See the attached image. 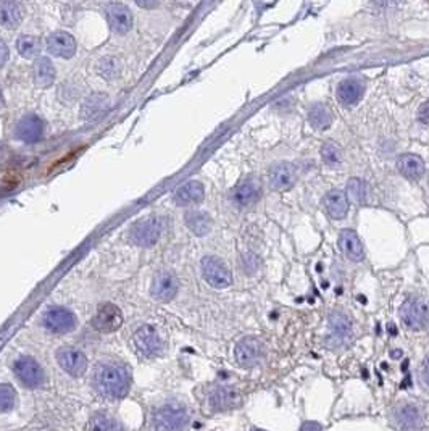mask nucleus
<instances>
[{"instance_id":"nucleus-20","label":"nucleus","mask_w":429,"mask_h":431,"mask_svg":"<svg viewBox=\"0 0 429 431\" xmlns=\"http://www.w3.org/2000/svg\"><path fill=\"white\" fill-rule=\"evenodd\" d=\"M268 181L273 191H286L294 185L295 172L294 167L287 162H280L273 165L268 172Z\"/></svg>"},{"instance_id":"nucleus-16","label":"nucleus","mask_w":429,"mask_h":431,"mask_svg":"<svg viewBox=\"0 0 429 431\" xmlns=\"http://www.w3.org/2000/svg\"><path fill=\"white\" fill-rule=\"evenodd\" d=\"M44 135V121L38 115H26L15 126V136L23 142H38Z\"/></svg>"},{"instance_id":"nucleus-9","label":"nucleus","mask_w":429,"mask_h":431,"mask_svg":"<svg viewBox=\"0 0 429 431\" xmlns=\"http://www.w3.org/2000/svg\"><path fill=\"white\" fill-rule=\"evenodd\" d=\"M16 378L26 388H38L44 383V370L38 362L31 357H21L13 365Z\"/></svg>"},{"instance_id":"nucleus-36","label":"nucleus","mask_w":429,"mask_h":431,"mask_svg":"<svg viewBox=\"0 0 429 431\" xmlns=\"http://www.w3.org/2000/svg\"><path fill=\"white\" fill-rule=\"evenodd\" d=\"M99 73L103 78H107V80H113V78L120 75V68L112 58H103V60L99 62Z\"/></svg>"},{"instance_id":"nucleus-1","label":"nucleus","mask_w":429,"mask_h":431,"mask_svg":"<svg viewBox=\"0 0 429 431\" xmlns=\"http://www.w3.org/2000/svg\"><path fill=\"white\" fill-rule=\"evenodd\" d=\"M94 386L102 396L125 397L131 386V375L126 366L118 364H102L94 373Z\"/></svg>"},{"instance_id":"nucleus-37","label":"nucleus","mask_w":429,"mask_h":431,"mask_svg":"<svg viewBox=\"0 0 429 431\" xmlns=\"http://www.w3.org/2000/svg\"><path fill=\"white\" fill-rule=\"evenodd\" d=\"M244 264V270L247 275H254L258 270V257L254 254H245V257L243 259Z\"/></svg>"},{"instance_id":"nucleus-14","label":"nucleus","mask_w":429,"mask_h":431,"mask_svg":"<svg viewBox=\"0 0 429 431\" xmlns=\"http://www.w3.org/2000/svg\"><path fill=\"white\" fill-rule=\"evenodd\" d=\"M57 362L66 373L73 375V377H81L88 369L86 356L75 347H60L57 351Z\"/></svg>"},{"instance_id":"nucleus-40","label":"nucleus","mask_w":429,"mask_h":431,"mask_svg":"<svg viewBox=\"0 0 429 431\" xmlns=\"http://www.w3.org/2000/svg\"><path fill=\"white\" fill-rule=\"evenodd\" d=\"M423 382L429 388V357L426 359V362H424V366H423Z\"/></svg>"},{"instance_id":"nucleus-12","label":"nucleus","mask_w":429,"mask_h":431,"mask_svg":"<svg viewBox=\"0 0 429 431\" xmlns=\"http://www.w3.org/2000/svg\"><path fill=\"white\" fill-rule=\"evenodd\" d=\"M177 288H180V283H177L175 273L162 270V272H158L152 279L150 294H152L155 301L168 302L176 296Z\"/></svg>"},{"instance_id":"nucleus-24","label":"nucleus","mask_w":429,"mask_h":431,"mask_svg":"<svg viewBox=\"0 0 429 431\" xmlns=\"http://www.w3.org/2000/svg\"><path fill=\"white\" fill-rule=\"evenodd\" d=\"M237 404H239V396H237V393L232 388H214L208 394V406L217 412L230 410Z\"/></svg>"},{"instance_id":"nucleus-42","label":"nucleus","mask_w":429,"mask_h":431,"mask_svg":"<svg viewBox=\"0 0 429 431\" xmlns=\"http://www.w3.org/2000/svg\"><path fill=\"white\" fill-rule=\"evenodd\" d=\"M3 105V95H2V89H0V107Z\"/></svg>"},{"instance_id":"nucleus-17","label":"nucleus","mask_w":429,"mask_h":431,"mask_svg":"<svg viewBox=\"0 0 429 431\" xmlns=\"http://www.w3.org/2000/svg\"><path fill=\"white\" fill-rule=\"evenodd\" d=\"M108 25L115 33L126 34L132 27V13L125 3H110L105 8Z\"/></svg>"},{"instance_id":"nucleus-19","label":"nucleus","mask_w":429,"mask_h":431,"mask_svg":"<svg viewBox=\"0 0 429 431\" xmlns=\"http://www.w3.org/2000/svg\"><path fill=\"white\" fill-rule=\"evenodd\" d=\"M49 52L60 58H71L76 54V40L66 31H56L47 38Z\"/></svg>"},{"instance_id":"nucleus-21","label":"nucleus","mask_w":429,"mask_h":431,"mask_svg":"<svg viewBox=\"0 0 429 431\" xmlns=\"http://www.w3.org/2000/svg\"><path fill=\"white\" fill-rule=\"evenodd\" d=\"M339 246L350 262H362L365 259L363 244L354 229H342L339 235Z\"/></svg>"},{"instance_id":"nucleus-22","label":"nucleus","mask_w":429,"mask_h":431,"mask_svg":"<svg viewBox=\"0 0 429 431\" xmlns=\"http://www.w3.org/2000/svg\"><path fill=\"white\" fill-rule=\"evenodd\" d=\"M323 207L332 220H342L349 212V197L345 192L332 189L323 197Z\"/></svg>"},{"instance_id":"nucleus-8","label":"nucleus","mask_w":429,"mask_h":431,"mask_svg":"<svg viewBox=\"0 0 429 431\" xmlns=\"http://www.w3.org/2000/svg\"><path fill=\"white\" fill-rule=\"evenodd\" d=\"M236 362L244 369H252L263 359V344L257 338H244L234 347Z\"/></svg>"},{"instance_id":"nucleus-41","label":"nucleus","mask_w":429,"mask_h":431,"mask_svg":"<svg viewBox=\"0 0 429 431\" xmlns=\"http://www.w3.org/2000/svg\"><path fill=\"white\" fill-rule=\"evenodd\" d=\"M319 430H321V426H319L318 423H312V421H310V423H305L300 431H319Z\"/></svg>"},{"instance_id":"nucleus-43","label":"nucleus","mask_w":429,"mask_h":431,"mask_svg":"<svg viewBox=\"0 0 429 431\" xmlns=\"http://www.w3.org/2000/svg\"><path fill=\"white\" fill-rule=\"evenodd\" d=\"M254 431H263V430H254Z\"/></svg>"},{"instance_id":"nucleus-32","label":"nucleus","mask_w":429,"mask_h":431,"mask_svg":"<svg viewBox=\"0 0 429 431\" xmlns=\"http://www.w3.org/2000/svg\"><path fill=\"white\" fill-rule=\"evenodd\" d=\"M88 431H125L121 423L112 417L105 414H97L90 419L88 425Z\"/></svg>"},{"instance_id":"nucleus-30","label":"nucleus","mask_w":429,"mask_h":431,"mask_svg":"<svg viewBox=\"0 0 429 431\" xmlns=\"http://www.w3.org/2000/svg\"><path fill=\"white\" fill-rule=\"evenodd\" d=\"M308 123L313 130H326L332 123V112L326 104H315L308 110Z\"/></svg>"},{"instance_id":"nucleus-2","label":"nucleus","mask_w":429,"mask_h":431,"mask_svg":"<svg viewBox=\"0 0 429 431\" xmlns=\"http://www.w3.org/2000/svg\"><path fill=\"white\" fill-rule=\"evenodd\" d=\"M155 431H186L189 425V410L177 401H170L160 406L154 414Z\"/></svg>"},{"instance_id":"nucleus-26","label":"nucleus","mask_w":429,"mask_h":431,"mask_svg":"<svg viewBox=\"0 0 429 431\" xmlns=\"http://www.w3.org/2000/svg\"><path fill=\"white\" fill-rule=\"evenodd\" d=\"M33 78L34 84L38 86V88H49V86H52L53 81H56L57 70L47 57H40L34 62Z\"/></svg>"},{"instance_id":"nucleus-31","label":"nucleus","mask_w":429,"mask_h":431,"mask_svg":"<svg viewBox=\"0 0 429 431\" xmlns=\"http://www.w3.org/2000/svg\"><path fill=\"white\" fill-rule=\"evenodd\" d=\"M16 49L21 57L25 58H36L40 52V40L34 36L23 34L20 39L16 40Z\"/></svg>"},{"instance_id":"nucleus-15","label":"nucleus","mask_w":429,"mask_h":431,"mask_svg":"<svg viewBox=\"0 0 429 431\" xmlns=\"http://www.w3.org/2000/svg\"><path fill=\"white\" fill-rule=\"evenodd\" d=\"M260 196H262L260 183L257 180H254V178H247V180L239 183V185L234 187L231 199L239 209H247L258 202Z\"/></svg>"},{"instance_id":"nucleus-11","label":"nucleus","mask_w":429,"mask_h":431,"mask_svg":"<svg viewBox=\"0 0 429 431\" xmlns=\"http://www.w3.org/2000/svg\"><path fill=\"white\" fill-rule=\"evenodd\" d=\"M123 325V314L115 304H102L95 312L93 327L100 333H113Z\"/></svg>"},{"instance_id":"nucleus-3","label":"nucleus","mask_w":429,"mask_h":431,"mask_svg":"<svg viewBox=\"0 0 429 431\" xmlns=\"http://www.w3.org/2000/svg\"><path fill=\"white\" fill-rule=\"evenodd\" d=\"M400 320L412 331L429 327V305L421 297H408L400 307Z\"/></svg>"},{"instance_id":"nucleus-33","label":"nucleus","mask_w":429,"mask_h":431,"mask_svg":"<svg viewBox=\"0 0 429 431\" xmlns=\"http://www.w3.org/2000/svg\"><path fill=\"white\" fill-rule=\"evenodd\" d=\"M347 194L355 202L362 204L367 199V185L360 178H350L349 183H347Z\"/></svg>"},{"instance_id":"nucleus-29","label":"nucleus","mask_w":429,"mask_h":431,"mask_svg":"<svg viewBox=\"0 0 429 431\" xmlns=\"http://www.w3.org/2000/svg\"><path fill=\"white\" fill-rule=\"evenodd\" d=\"M23 20V10L16 2H0V25L5 30H15Z\"/></svg>"},{"instance_id":"nucleus-6","label":"nucleus","mask_w":429,"mask_h":431,"mask_svg":"<svg viewBox=\"0 0 429 431\" xmlns=\"http://www.w3.org/2000/svg\"><path fill=\"white\" fill-rule=\"evenodd\" d=\"M132 339H134L136 351H138L143 357L152 359V357L162 354L163 341L162 338H160L157 328L150 327V325H144V327H140L138 331L134 333V338Z\"/></svg>"},{"instance_id":"nucleus-13","label":"nucleus","mask_w":429,"mask_h":431,"mask_svg":"<svg viewBox=\"0 0 429 431\" xmlns=\"http://www.w3.org/2000/svg\"><path fill=\"white\" fill-rule=\"evenodd\" d=\"M392 421L400 431H418L423 425V414L418 406L402 404L392 414Z\"/></svg>"},{"instance_id":"nucleus-10","label":"nucleus","mask_w":429,"mask_h":431,"mask_svg":"<svg viewBox=\"0 0 429 431\" xmlns=\"http://www.w3.org/2000/svg\"><path fill=\"white\" fill-rule=\"evenodd\" d=\"M352 336V322L344 312L334 310L330 315V336H328V346L341 347L342 344L349 341Z\"/></svg>"},{"instance_id":"nucleus-18","label":"nucleus","mask_w":429,"mask_h":431,"mask_svg":"<svg viewBox=\"0 0 429 431\" xmlns=\"http://www.w3.org/2000/svg\"><path fill=\"white\" fill-rule=\"evenodd\" d=\"M365 94V84L358 78H347L337 86V100L344 107H352L358 104Z\"/></svg>"},{"instance_id":"nucleus-7","label":"nucleus","mask_w":429,"mask_h":431,"mask_svg":"<svg viewBox=\"0 0 429 431\" xmlns=\"http://www.w3.org/2000/svg\"><path fill=\"white\" fill-rule=\"evenodd\" d=\"M44 325L49 331L65 334L76 328L77 318L71 310L63 309V307H52L44 314Z\"/></svg>"},{"instance_id":"nucleus-27","label":"nucleus","mask_w":429,"mask_h":431,"mask_svg":"<svg viewBox=\"0 0 429 431\" xmlns=\"http://www.w3.org/2000/svg\"><path fill=\"white\" fill-rule=\"evenodd\" d=\"M187 228L191 229V233L195 236H205L208 235L210 229H212V217L207 212H202V210H189L184 215Z\"/></svg>"},{"instance_id":"nucleus-28","label":"nucleus","mask_w":429,"mask_h":431,"mask_svg":"<svg viewBox=\"0 0 429 431\" xmlns=\"http://www.w3.org/2000/svg\"><path fill=\"white\" fill-rule=\"evenodd\" d=\"M110 105V99L105 94H93L89 95L88 99L84 100L83 108H81V117L84 120H93V118H97L100 115L105 113V110Z\"/></svg>"},{"instance_id":"nucleus-38","label":"nucleus","mask_w":429,"mask_h":431,"mask_svg":"<svg viewBox=\"0 0 429 431\" xmlns=\"http://www.w3.org/2000/svg\"><path fill=\"white\" fill-rule=\"evenodd\" d=\"M418 120L423 123V125H429V100L419 105L418 108Z\"/></svg>"},{"instance_id":"nucleus-34","label":"nucleus","mask_w":429,"mask_h":431,"mask_svg":"<svg viewBox=\"0 0 429 431\" xmlns=\"http://www.w3.org/2000/svg\"><path fill=\"white\" fill-rule=\"evenodd\" d=\"M321 159L330 167H337L342 162V150L332 142H326L321 148Z\"/></svg>"},{"instance_id":"nucleus-25","label":"nucleus","mask_w":429,"mask_h":431,"mask_svg":"<svg viewBox=\"0 0 429 431\" xmlns=\"http://www.w3.org/2000/svg\"><path fill=\"white\" fill-rule=\"evenodd\" d=\"M205 187L200 181H187L175 192V200L180 205H195L202 202Z\"/></svg>"},{"instance_id":"nucleus-23","label":"nucleus","mask_w":429,"mask_h":431,"mask_svg":"<svg viewBox=\"0 0 429 431\" xmlns=\"http://www.w3.org/2000/svg\"><path fill=\"white\" fill-rule=\"evenodd\" d=\"M397 168H399L402 176H405L410 181H417L424 175L426 165L417 154H402L397 159Z\"/></svg>"},{"instance_id":"nucleus-5","label":"nucleus","mask_w":429,"mask_h":431,"mask_svg":"<svg viewBox=\"0 0 429 431\" xmlns=\"http://www.w3.org/2000/svg\"><path fill=\"white\" fill-rule=\"evenodd\" d=\"M204 279L214 290H225L232 284V275L228 265L214 255H207L202 260Z\"/></svg>"},{"instance_id":"nucleus-35","label":"nucleus","mask_w":429,"mask_h":431,"mask_svg":"<svg viewBox=\"0 0 429 431\" xmlns=\"http://www.w3.org/2000/svg\"><path fill=\"white\" fill-rule=\"evenodd\" d=\"M15 404V391L8 384H0V412L10 410Z\"/></svg>"},{"instance_id":"nucleus-4","label":"nucleus","mask_w":429,"mask_h":431,"mask_svg":"<svg viewBox=\"0 0 429 431\" xmlns=\"http://www.w3.org/2000/svg\"><path fill=\"white\" fill-rule=\"evenodd\" d=\"M163 233V220L157 217H149L139 220L130 229V241L140 247H152L157 244Z\"/></svg>"},{"instance_id":"nucleus-39","label":"nucleus","mask_w":429,"mask_h":431,"mask_svg":"<svg viewBox=\"0 0 429 431\" xmlns=\"http://www.w3.org/2000/svg\"><path fill=\"white\" fill-rule=\"evenodd\" d=\"M8 57H10V52H8L7 44L3 43V39H0V68H3L7 65Z\"/></svg>"}]
</instances>
